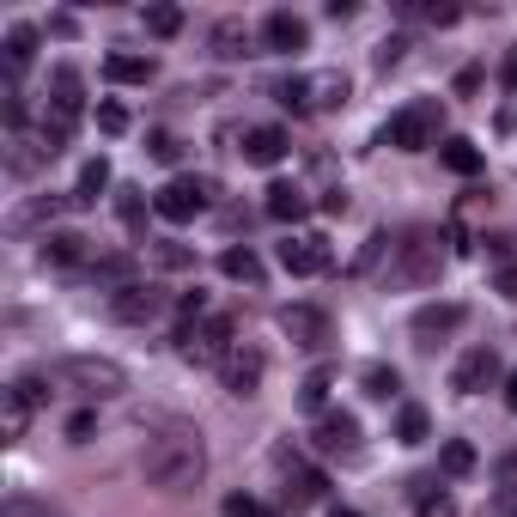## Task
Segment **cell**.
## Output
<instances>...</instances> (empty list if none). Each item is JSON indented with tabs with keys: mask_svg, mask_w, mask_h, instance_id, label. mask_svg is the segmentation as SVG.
<instances>
[{
	"mask_svg": "<svg viewBox=\"0 0 517 517\" xmlns=\"http://www.w3.org/2000/svg\"><path fill=\"white\" fill-rule=\"evenodd\" d=\"M505 408L517 414V372H511V384H505Z\"/></svg>",
	"mask_w": 517,
	"mask_h": 517,
	"instance_id": "47",
	"label": "cell"
},
{
	"mask_svg": "<svg viewBox=\"0 0 517 517\" xmlns=\"http://www.w3.org/2000/svg\"><path fill=\"white\" fill-rule=\"evenodd\" d=\"M219 274L226 280H244V286H262V256L250 244H232V250H219Z\"/></svg>",
	"mask_w": 517,
	"mask_h": 517,
	"instance_id": "21",
	"label": "cell"
},
{
	"mask_svg": "<svg viewBox=\"0 0 517 517\" xmlns=\"http://www.w3.org/2000/svg\"><path fill=\"white\" fill-rule=\"evenodd\" d=\"M0 408H7V445H19V438H25V426H31V414H37V408H31V396L13 384L7 396H0Z\"/></svg>",
	"mask_w": 517,
	"mask_h": 517,
	"instance_id": "25",
	"label": "cell"
},
{
	"mask_svg": "<svg viewBox=\"0 0 517 517\" xmlns=\"http://www.w3.org/2000/svg\"><path fill=\"white\" fill-rule=\"evenodd\" d=\"M43 262L49 268H80V262H98V244L86 232H49L43 238Z\"/></svg>",
	"mask_w": 517,
	"mask_h": 517,
	"instance_id": "12",
	"label": "cell"
},
{
	"mask_svg": "<svg viewBox=\"0 0 517 517\" xmlns=\"http://www.w3.org/2000/svg\"><path fill=\"white\" fill-rule=\"evenodd\" d=\"M43 378L49 384H73V390L92 396V402H110V396L128 390V372H122L116 359H98V353H67V359L43 365Z\"/></svg>",
	"mask_w": 517,
	"mask_h": 517,
	"instance_id": "2",
	"label": "cell"
},
{
	"mask_svg": "<svg viewBox=\"0 0 517 517\" xmlns=\"http://www.w3.org/2000/svg\"><path fill=\"white\" fill-rule=\"evenodd\" d=\"M213 201V183L207 177H171L159 195H153V213L165 219V226H189V219H201Z\"/></svg>",
	"mask_w": 517,
	"mask_h": 517,
	"instance_id": "4",
	"label": "cell"
},
{
	"mask_svg": "<svg viewBox=\"0 0 517 517\" xmlns=\"http://www.w3.org/2000/svg\"><path fill=\"white\" fill-rule=\"evenodd\" d=\"M104 73L116 86H146L153 80V55H128V49H116V55H104Z\"/></svg>",
	"mask_w": 517,
	"mask_h": 517,
	"instance_id": "20",
	"label": "cell"
},
{
	"mask_svg": "<svg viewBox=\"0 0 517 517\" xmlns=\"http://www.w3.org/2000/svg\"><path fill=\"white\" fill-rule=\"evenodd\" d=\"M226 517H262V505H256L250 493H232V499H226Z\"/></svg>",
	"mask_w": 517,
	"mask_h": 517,
	"instance_id": "42",
	"label": "cell"
},
{
	"mask_svg": "<svg viewBox=\"0 0 517 517\" xmlns=\"http://www.w3.org/2000/svg\"><path fill=\"white\" fill-rule=\"evenodd\" d=\"M317 451H323V457H359V420H353L347 408L317 414Z\"/></svg>",
	"mask_w": 517,
	"mask_h": 517,
	"instance_id": "9",
	"label": "cell"
},
{
	"mask_svg": "<svg viewBox=\"0 0 517 517\" xmlns=\"http://www.w3.org/2000/svg\"><path fill=\"white\" fill-rule=\"evenodd\" d=\"M493 505H499V511H505V517H517V487H505V493H499V499H493Z\"/></svg>",
	"mask_w": 517,
	"mask_h": 517,
	"instance_id": "46",
	"label": "cell"
},
{
	"mask_svg": "<svg viewBox=\"0 0 517 517\" xmlns=\"http://www.w3.org/2000/svg\"><path fill=\"white\" fill-rule=\"evenodd\" d=\"M232 335H238V329H232V317H207L201 329H189V335H183V359H195V365H213V359H219V365H226Z\"/></svg>",
	"mask_w": 517,
	"mask_h": 517,
	"instance_id": "8",
	"label": "cell"
},
{
	"mask_svg": "<svg viewBox=\"0 0 517 517\" xmlns=\"http://www.w3.org/2000/svg\"><path fill=\"white\" fill-rule=\"evenodd\" d=\"M329 384H335V372H329V365H317V372L299 384V408H323L329 402Z\"/></svg>",
	"mask_w": 517,
	"mask_h": 517,
	"instance_id": "32",
	"label": "cell"
},
{
	"mask_svg": "<svg viewBox=\"0 0 517 517\" xmlns=\"http://www.w3.org/2000/svg\"><path fill=\"white\" fill-rule=\"evenodd\" d=\"M128 122H134V116H128L122 104H98V128H104L110 140H116V134H128Z\"/></svg>",
	"mask_w": 517,
	"mask_h": 517,
	"instance_id": "37",
	"label": "cell"
},
{
	"mask_svg": "<svg viewBox=\"0 0 517 517\" xmlns=\"http://www.w3.org/2000/svg\"><path fill=\"white\" fill-rule=\"evenodd\" d=\"M280 335H286L292 347H305V353H323V347L335 341V323H329L323 305H286V311H280Z\"/></svg>",
	"mask_w": 517,
	"mask_h": 517,
	"instance_id": "6",
	"label": "cell"
},
{
	"mask_svg": "<svg viewBox=\"0 0 517 517\" xmlns=\"http://www.w3.org/2000/svg\"><path fill=\"white\" fill-rule=\"evenodd\" d=\"M286 153H292V140H286V128H244V159H250V165L274 171V165H280Z\"/></svg>",
	"mask_w": 517,
	"mask_h": 517,
	"instance_id": "15",
	"label": "cell"
},
{
	"mask_svg": "<svg viewBox=\"0 0 517 517\" xmlns=\"http://www.w3.org/2000/svg\"><path fill=\"white\" fill-rule=\"evenodd\" d=\"M207 43H213L219 61H238V55H250V25H244V19H219Z\"/></svg>",
	"mask_w": 517,
	"mask_h": 517,
	"instance_id": "22",
	"label": "cell"
},
{
	"mask_svg": "<svg viewBox=\"0 0 517 517\" xmlns=\"http://www.w3.org/2000/svg\"><path fill=\"white\" fill-rule=\"evenodd\" d=\"M153 256H159V268H171V274H183V268H195V250L189 244H153Z\"/></svg>",
	"mask_w": 517,
	"mask_h": 517,
	"instance_id": "35",
	"label": "cell"
},
{
	"mask_svg": "<svg viewBox=\"0 0 517 517\" xmlns=\"http://www.w3.org/2000/svg\"><path fill=\"white\" fill-rule=\"evenodd\" d=\"M92 280H116V286H134V256H98V262H92Z\"/></svg>",
	"mask_w": 517,
	"mask_h": 517,
	"instance_id": "33",
	"label": "cell"
},
{
	"mask_svg": "<svg viewBox=\"0 0 517 517\" xmlns=\"http://www.w3.org/2000/svg\"><path fill=\"white\" fill-rule=\"evenodd\" d=\"M499 80H505V92H517V43H511L505 61H499Z\"/></svg>",
	"mask_w": 517,
	"mask_h": 517,
	"instance_id": "43",
	"label": "cell"
},
{
	"mask_svg": "<svg viewBox=\"0 0 517 517\" xmlns=\"http://www.w3.org/2000/svg\"><path fill=\"white\" fill-rule=\"evenodd\" d=\"M323 213H347V189H329L323 195Z\"/></svg>",
	"mask_w": 517,
	"mask_h": 517,
	"instance_id": "45",
	"label": "cell"
},
{
	"mask_svg": "<svg viewBox=\"0 0 517 517\" xmlns=\"http://www.w3.org/2000/svg\"><path fill=\"white\" fill-rule=\"evenodd\" d=\"M274 98L286 110H311V73H286V80H274Z\"/></svg>",
	"mask_w": 517,
	"mask_h": 517,
	"instance_id": "27",
	"label": "cell"
},
{
	"mask_svg": "<svg viewBox=\"0 0 517 517\" xmlns=\"http://www.w3.org/2000/svg\"><path fill=\"white\" fill-rule=\"evenodd\" d=\"M177 317H183V335H189V323H201V317H207V292H201V286L177 299ZM183 335H177V341H183Z\"/></svg>",
	"mask_w": 517,
	"mask_h": 517,
	"instance_id": "36",
	"label": "cell"
},
{
	"mask_svg": "<svg viewBox=\"0 0 517 517\" xmlns=\"http://www.w3.org/2000/svg\"><path fill=\"white\" fill-rule=\"evenodd\" d=\"M463 317H469V311H463L457 299H445V305H420V311H414V341H420V347H438L445 335L463 329Z\"/></svg>",
	"mask_w": 517,
	"mask_h": 517,
	"instance_id": "10",
	"label": "cell"
},
{
	"mask_svg": "<svg viewBox=\"0 0 517 517\" xmlns=\"http://www.w3.org/2000/svg\"><path fill=\"white\" fill-rule=\"evenodd\" d=\"M402 49H408V37H384L372 61H378V67H396V61H402Z\"/></svg>",
	"mask_w": 517,
	"mask_h": 517,
	"instance_id": "40",
	"label": "cell"
},
{
	"mask_svg": "<svg viewBox=\"0 0 517 517\" xmlns=\"http://www.w3.org/2000/svg\"><path fill=\"white\" fill-rule=\"evenodd\" d=\"M0 517H49V511L31 505V499H7V511H0Z\"/></svg>",
	"mask_w": 517,
	"mask_h": 517,
	"instance_id": "44",
	"label": "cell"
},
{
	"mask_svg": "<svg viewBox=\"0 0 517 517\" xmlns=\"http://www.w3.org/2000/svg\"><path fill=\"white\" fill-rule=\"evenodd\" d=\"M359 384H365V396H396V390H402L396 365H365V372H359Z\"/></svg>",
	"mask_w": 517,
	"mask_h": 517,
	"instance_id": "30",
	"label": "cell"
},
{
	"mask_svg": "<svg viewBox=\"0 0 517 517\" xmlns=\"http://www.w3.org/2000/svg\"><path fill=\"white\" fill-rule=\"evenodd\" d=\"M378 146H402V153H426V146H438V98H414L408 110H396L384 122Z\"/></svg>",
	"mask_w": 517,
	"mask_h": 517,
	"instance_id": "3",
	"label": "cell"
},
{
	"mask_svg": "<svg viewBox=\"0 0 517 517\" xmlns=\"http://www.w3.org/2000/svg\"><path fill=\"white\" fill-rule=\"evenodd\" d=\"M92 426H98V414H73V420H67V438H73V445H86Z\"/></svg>",
	"mask_w": 517,
	"mask_h": 517,
	"instance_id": "41",
	"label": "cell"
},
{
	"mask_svg": "<svg viewBox=\"0 0 517 517\" xmlns=\"http://www.w3.org/2000/svg\"><path fill=\"white\" fill-rule=\"evenodd\" d=\"M426 438H432V414L420 408V402H402V414H396V445H426Z\"/></svg>",
	"mask_w": 517,
	"mask_h": 517,
	"instance_id": "24",
	"label": "cell"
},
{
	"mask_svg": "<svg viewBox=\"0 0 517 517\" xmlns=\"http://www.w3.org/2000/svg\"><path fill=\"white\" fill-rule=\"evenodd\" d=\"M37 55V25H13L7 31V73H25Z\"/></svg>",
	"mask_w": 517,
	"mask_h": 517,
	"instance_id": "26",
	"label": "cell"
},
{
	"mask_svg": "<svg viewBox=\"0 0 517 517\" xmlns=\"http://www.w3.org/2000/svg\"><path fill=\"white\" fill-rule=\"evenodd\" d=\"M329 517H359V511L353 505H329Z\"/></svg>",
	"mask_w": 517,
	"mask_h": 517,
	"instance_id": "48",
	"label": "cell"
},
{
	"mask_svg": "<svg viewBox=\"0 0 517 517\" xmlns=\"http://www.w3.org/2000/svg\"><path fill=\"white\" fill-rule=\"evenodd\" d=\"M499 378V353L493 347H469L463 359H457V372H451V390L457 396H475V390H487Z\"/></svg>",
	"mask_w": 517,
	"mask_h": 517,
	"instance_id": "11",
	"label": "cell"
},
{
	"mask_svg": "<svg viewBox=\"0 0 517 517\" xmlns=\"http://www.w3.org/2000/svg\"><path fill=\"white\" fill-rule=\"evenodd\" d=\"M493 292H499V299H511V305H517V262H505V268L493 274Z\"/></svg>",
	"mask_w": 517,
	"mask_h": 517,
	"instance_id": "39",
	"label": "cell"
},
{
	"mask_svg": "<svg viewBox=\"0 0 517 517\" xmlns=\"http://www.w3.org/2000/svg\"><path fill=\"white\" fill-rule=\"evenodd\" d=\"M104 189H110V159L98 153V159H86V165H80V183H73V207H92Z\"/></svg>",
	"mask_w": 517,
	"mask_h": 517,
	"instance_id": "23",
	"label": "cell"
},
{
	"mask_svg": "<svg viewBox=\"0 0 517 517\" xmlns=\"http://www.w3.org/2000/svg\"><path fill=\"white\" fill-rule=\"evenodd\" d=\"M146 153H153L159 165H177V159H183V140H177L171 128H153V134H146Z\"/></svg>",
	"mask_w": 517,
	"mask_h": 517,
	"instance_id": "34",
	"label": "cell"
},
{
	"mask_svg": "<svg viewBox=\"0 0 517 517\" xmlns=\"http://www.w3.org/2000/svg\"><path fill=\"white\" fill-rule=\"evenodd\" d=\"M353 98V80L341 67H329V73H311V110H341Z\"/></svg>",
	"mask_w": 517,
	"mask_h": 517,
	"instance_id": "18",
	"label": "cell"
},
{
	"mask_svg": "<svg viewBox=\"0 0 517 517\" xmlns=\"http://www.w3.org/2000/svg\"><path fill=\"white\" fill-rule=\"evenodd\" d=\"M438 463H445V475H469V469H475V445H469V438H445Z\"/></svg>",
	"mask_w": 517,
	"mask_h": 517,
	"instance_id": "28",
	"label": "cell"
},
{
	"mask_svg": "<svg viewBox=\"0 0 517 517\" xmlns=\"http://www.w3.org/2000/svg\"><path fill=\"white\" fill-rule=\"evenodd\" d=\"M511 463H517V451H511Z\"/></svg>",
	"mask_w": 517,
	"mask_h": 517,
	"instance_id": "50",
	"label": "cell"
},
{
	"mask_svg": "<svg viewBox=\"0 0 517 517\" xmlns=\"http://www.w3.org/2000/svg\"><path fill=\"white\" fill-rule=\"evenodd\" d=\"M445 268V250H438L432 232H408V244H396V268H390V286H426Z\"/></svg>",
	"mask_w": 517,
	"mask_h": 517,
	"instance_id": "5",
	"label": "cell"
},
{
	"mask_svg": "<svg viewBox=\"0 0 517 517\" xmlns=\"http://www.w3.org/2000/svg\"><path fill=\"white\" fill-rule=\"evenodd\" d=\"M116 219L128 232H146V201H140V189H116Z\"/></svg>",
	"mask_w": 517,
	"mask_h": 517,
	"instance_id": "31",
	"label": "cell"
},
{
	"mask_svg": "<svg viewBox=\"0 0 517 517\" xmlns=\"http://www.w3.org/2000/svg\"><path fill=\"white\" fill-rule=\"evenodd\" d=\"M262 517H280V511H262Z\"/></svg>",
	"mask_w": 517,
	"mask_h": 517,
	"instance_id": "49",
	"label": "cell"
},
{
	"mask_svg": "<svg viewBox=\"0 0 517 517\" xmlns=\"http://www.w3.org/2000/svg\"><path fill=\"white\" fill-rule=\"evenodd\" d=\"M219 378H226L232 396H256V384H262V353H256V347H232L226 365H219Z\"/></svg>",
	"mask_w": 517,
	"mask_h": 517,
	"instance_id": "13",
	"label": "cell"
},
{
	"mask_svg": "<svg viewBox=\"0 0 517 517\" xmlns=\"http://www.w3.org/2000/svg\"><path fill=\"white\" fill-rule=\"evenodd\" d=\"M110 317H116V323H159V317H165V292L146 286V280L116 286V292H110Z\"/></svg>",
	"mask_w": 517,
	"mask_h": 517,
	"instance_id": "7",
	"label": "cell"
},
{
	"mask_svg": "<svg viewBox=\"0 0 517 517\" xmlns=\"http://www.w3.org/2000/svg\"><path fill=\"white\" fill-rule=\"evenodd\" d=\"M146 37H177L183 31V7H146Z\"/></svg>",
	"mask_w": 517,
	"mask_h": 517,
	"instance_id": "29",
	"label": "cell"
},
{
	"mask_svg": "<svg viewBox=\"0 0 517 517\" xmlns=\"http://www.w3.org/2000/svg\"><path fill=\"white\" fill-rule=\"evenodd\" d=\"M280 268L286 274H323L329 268V244L323 238H286L280 244Z\"/></svg>",
	"mask_w": 517,
	"mask_h": 517,
	"instance_id": "16",
	"label": "cell"
},
{
	"mask_svg": "<svg viewBox=\"0 0 517 517\" xmlns=\"http://www.w3.org/2000/svg\"><path fill=\"white\" fill-rule=\"evenodd\" d=\"M268 219H280V226H299V219L311 213V201H305V189L299 183H268Z\"/></svg>",
	"mask_w": 517,
	"mask_h": 517,
	"instance_id": "17",
	"label": "cell"
},
{
	"mask_svg": "<svg viewBox=\"0 0 517 517\" xmlns=\"http://www.w3.org/2000/svg\"><path fill=\"white\" fill-rule=\"evenodd\" d=\"M262 37H268V49H280V55H299V49L311 43V25H305L299 13H286V7H280V13L262 19Z\"/></svg>",
	"mask_w": 517,
	"mask_h": 517,
	"instance_id": "14",
	"label": "cell"
},
{
	"mask_svg": "<svg viewBox=\"0 0 517 517\" xmlns=\"http://www.w3.org/2000/svg\"><path fill=\"white\" fill-rule=\"evenodd\" d=\"M140 475L146 487H159V493H183L207 475V445H201V432L195 426H159L153 438H146V451H140Z\"/></svg>",
	"mask_w": 517,
	"mask_h": 517,
	"instance_id": "1",
	"label": "cell"
},
{
	"mask_svg": "<svg viewBox=\"0 0 517 517\" xmlns=\"http://www.w3.org/2000/svg\"><path fill=\"white\" fill-rule=\"evenodd\" d=\"M438 165H445V171H457V177H481V146L475 140H463V134H451L445 146H438Z\"/></svg>",
	"mask_w": 517,
	"mask_h": 517,
	"instance_id": "19",
	"label": "cell"
},
{
	"mask_svg": "<svg viewBox=\"0 0 517 517\" xmlns=\"http://www.w3.org/2000/svg\"><path fill=\"white\" fill-rule=\"evenodd\" d=\"M420 517H457V499L451 493H426L420 499Z\"/></svg>",
	"mask_w": 517,
	"mask_h": 517,
	"instance_id": "38",
	"label": "cell"
}]
</instances>
